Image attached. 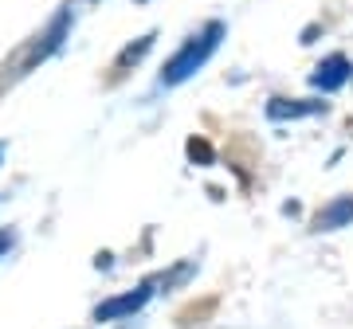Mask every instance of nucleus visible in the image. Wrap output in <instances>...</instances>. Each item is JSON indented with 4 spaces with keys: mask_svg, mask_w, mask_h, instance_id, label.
<instances>
[{
    "mask_svg": "<svg viewBox=\"0 0 353 329\" xmlns=\"http://www.w3.org/2000/svg\"><path fill=\"white\" fill-rule=\"evenodd\" d=\"M224 32H228L224 20H208L201 32H192V36L185 39L173 55H169V63L161 67V87H181V83H189V78L216 55V47H220Z\"/></svg>",
    "mask_w": 353,
    "mask_h": 329,
    "instance_id": "1",
    "label": "nucleus"
},
{
    "mask_svg": "<svg viewBox=\"0 0 353 329\" xmlns=\"http://www.w3.org/2000/svg\"><path fill=\"white\" fill-rule=\"evenodd\" d=\"M71 24H75V12H71V4H63L59 12L51 16V24L43 28V36L32 39V47H28V55H24V63H20V71H32L36 63L51 59L55 51L63 47V39L71 36Z\"/></svg>",
    "mask_w": 353,
    "mask_h": 329,
    "instance_id": "2",
    "label": "nucleus"
},
{
    "mask_svg": "<svg viewBox=\"0 0 353 329\" xmlns=\"http://www.w3.org/2000/svg\"><path fill=\"white\" fill-rule=\"evenodd\" d=\"M153 286H157V282L145 279V282H138L134 290L114 294V298L99 302V306H94V321H99V326H106V321H122V317H134L138 310H145V302H150L153 294H157Z\"/></svg>",
    "mask_w": 353,
    "mask_h": 329,
    "instance_id": "3",
    "label": "nucleus"
},
{
    "mask_svg": "<svg viewBox=\"0 0 353 329\" xmlns=\"http://www.w3.org/2000/svg\"><path fill=\"white\" fill-rule=\"evenodd\" d=\"M350 78H353V63L341 51H334V55H326V59L314 67L310 83H314V90H322V94H334V90H341Z\"/></svg>",
    "mask_w": 353,
    "mask_h": 329,
    "instance_id": "4",
    "label": "nucleus"
},
{
    "mask_svg": "<svg viewBox=\"0 0 353 329\" xmlns=\"http://www.w3.org/2000/svg\"><path fill=\"white\" fill-rule=\"evenodd\" d=\"M326 114V102L318 98H271L267 102V118L271 122H294V118Z\"/></svg>",
    "mask_w": 353,
    "mask_h": 329,
    "instance_id": "5",
    "label": "nucleus"
},
{
    "mask_svg": "<svg viewBox=\"0 0 353 329\" xmlns=\"http://www.w3.org/2000/svg\"><path fill=\"white\" fill-rule=\"evenodd\" d=\"M350 224H353V196H334V200L310 220L314 231H341V228H350Z\"/></svg>",
    "mask_w": 353,
    "mask_h": 329,
    "instance_id": "6",
    "label": "nucleus"
},
{
    "mask_svg": "<svg viewBox=\"0 0 353 329\" xmlns=\"http://www.w3.org/2000/svg\"><path fill=\"white\" fill-rule=\"evenodd\" d=\"M153 43H157V32H145V36H138L134 43H126V47L118 51V59H114V75H126L130 67H138L153 51Z\"/></svg>",
    "mask_w": 353,
    "mask_h": 329,
    "instance_id": "7",
    "label": "nucleus"
},
{
    "mask_svg": "<svg viewBox=\"0 0 353 329\" xmlns=\"http://www.w3.org/2000/svg\"><path fill=\"white\" fill-rule=\"evenodd\" d=\"M189 157H192V161H204V164H208V161H212V149H208V141L192 138V141H189Z\"/></svg>",
    "mask_w": 353,
    "mask_h": 329,
    "instance_id": "8",
    "label": "nucleus"
},
{
    "mask_svg": "<svg viewBox=\"0 0 353 329\" xmlns=\"http://www.w3.org/2000/svg\"><path fill=\"white\" fill-rule=\"evenodd\" d=\"M12 247H16V231L12 228H0V259L12 251Z\"/></svg>",
    "mask_w": 353,
    "mask_h": 329,
    "instance_id": "9",
    "label": "nucleus"
},
{
    "mask_svg": "<svg viewBox=\"0 0 353 329\" xmlns=\"http://www.w3.org/2000/svg\"><path fill=\"white\" fill-rule=\"evenodd\" d=\"M4 153H8V145H4V141H0V161H4Z\"/></svg>",
    "mask_w": 353,
    "mask_h": 329,
    "instance_id": "10",
    "label": "nucleus"
}]
</instances>
